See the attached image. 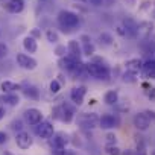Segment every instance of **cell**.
I'll use <instances>...</instances> for the list:
<instances>
[{"label":"cell","instance_id":"1","mask_svg":"<svg viewBox=\"0 0 155 155\" xmlns=\"http://www.w3.org/2000/svg\"><path fill=\"white\" fill-rule=\"evenodd\" d=\"M56 20H58V23H59V26L62 28L64 32H71L81 25L79 15L73 11H67V9L59 11L58 15H56Z\"/></svg>","mask_w":155,"mask_h":155},{"label":"cell","instance_id":"2","mask_svg":"<svg viewBox=\"0 0 155 155\" xmlns=\"http://www.w3.org/2000/svg\"><path fill=\"white\" fill-rule=\"evenodd\" d=\"M85 71L87 74H90L91 78H96V79H104L107 81L111 71H110V67L105 65V64H99V62H88L85 64Z\"/></svg>","mask_w":155,"mask_h":155},{"label":"cell","instance_id":"3","mask_svg":"<svg viewBox=\"0 0 155 155\" xmlns=\"http://www.w3.org/2000/svg\"><path fill=\"white\" fill-rule=\"evenodd\" d=\"M73 114H74V111H73V108H71L68 104H62V105L56 107V108L52 111V117L59 119V120H62V122H65V123H70V122L73 120Z\"/></svg>","mask_w":155,"mask_h":155},{"label":"cell","instance_id":"4","mask_svg":"<svg viewBox=\"0 0 155 155\" xmlns=\"http://www.w3.org/2000/svg\"><path fill=\"white\" fill-rule=\"evenodd\" d=\"M78 122L84 129H93L99 126V116L96 113H82L78 117Z\"/></svg>","mask_w":155,"mask_h":155},{"label":"cell","instance_id":"5","mask_svg":"<svg viewBox=\"0 0 155 155\" xmlns=\"http://www.w3.org/2000/svg\"><path fill=\"white\" fill-rule=\"evenodd\" d=\"M15 62H17V65H18L20 68H23V70H35L37 65H38L37 59L32 58V56L28 55V53H17V55H15Z\"/></svg>","mask_w":155,"mask_h":155},{"label":"cell","instance_id":"6","mask_svg":"<svg viewBox=\"0 0 155 155\" xmlns=\"http://www.w3.org/2000/svg\"><path fill=\"white\" fill-rule=\"evenodd\" d=\"M35 134H37L40 138L49 140V138L53 137V125H52L49 120H43V122H40L38 125H35Z\"/></svg>","mask_w":155,"mask_h":155},{"label":"cell","instance_id":"7","mask_svg":"<svg viewBox=\"0 0 155 155\" xmlns=\"http://www.w3.org/2000/svg\"><path fill=\"white\" fill-rule=\"evenodd\" d=\"M23 119L28 125L31 126H35L38 125L40 122H43V113L38 110V108H28L25 113H23Z\"/></svg>","mask_w":155,"mask_h":155},{"label":"cell","instance_id":"8","mask_svg":"<svg viewBox=\"0 0 155 155\" xmlns=\"http://www.w3.org/2000/svg\"><path fill=\"white\" fill-rule=\"evenodd\" d=\"M32 143H34V138H32V135H31L29 132L20 131V132L15 134V144H17L21 150L29 149V147L32 146Z\"/></svg>","mask_w":155,"mask_h":155},{"label":"cell","instance_id":"9","mask_svg":"<svg viewBox=\"0 0 155 155\" xmlns=\"http://www.w3.org/2000/svg\"><path fill=\"white\" fill-rule=\"evenodd\" d=\"M3 9L9 14H21L25 9V0H6Z\"/></svg>","mask_w":155,"mask_h":155},{"label":"cell","instance_id":"10","mask_svg":"<svg viewBox=\"0 0 155 155\" xmlns=\"http://www.w3.org/2000/svg\"><path fill=\"white\" fill-rule=\"evenodd\" d=\"M119 125V117L113 116V114H102V117H99V128L102 129H113Z\"/></svg>","mask_w":155,"mask_h":155},{"label":"cell","instance_id":"11","mask_svg":"<svg viewBox=\"0 0 155 155\" xmlns=\"http://www.w3.org/2000/svg\"><path fill=\"white\" fill-rule=\"evenodd\" d=\"M132 123H134L135 129H138V131H147V129L150 128V125H152V122L146 117L144 113H138V114H135L134 119H132Z\"/></svg>","mask_w":155,"mask_h":155},{"label":"cell","instance_id":"12","mask_svg":"<svg viewBox=\"0 0 155 155\" xmlns=\"http://www.w3.org/2000/svg\"><path fill=\"white\" fill-rule=\"evenodd\" d=\"M85 93H87V88L79 85V87H73L71 91H70V101L74 104V105H82L84 102V97H85Z\"/></svg>","mask_w":155,"mask_h":155},{"label":"cell","instance_id":"13","mask_svg":"<svg viewBox=\"0 0 155 155\" xmlns=\"http://www.w3.org/2000/svg\"><path fill=\"white\" fill-rule=\"evenodd\" d=\"M67 52H68V56L81 61V55H82V49L79 46V41L78 40H70L68 44H67Z\"/></svg>","mask_w":155,"mask_h":155},{"label":"cell","instance_id":"14","mask_svg":"<svg viewBox=\"0 0 155 155\" xmlns=\"http://www.w3.org/2000/svg\"><path fill=\"white\" fill-rule=\"evenodd\" d=\"M79 41L82 43V47H81V49H82V53L87 55V56H93L94 52H96V47H94V44L91 43L90 37H88V35H81Z\"/></svg>","mask_w":155,"mask_h":155},{"label":"cell","instance_id":"15","mask_svg":"<svg viewBox=\"0 0 155 155\" xmlns=\"http://www.w3.org/2000/svg\"><path fill=\"white\" fill-rule=\"evenodd\" d=\"M0 104H5L9 107H17L20 104V97L17 93H2L0 96Z\"/></svg>","mask_w":155,"mask_h":155},{"label":"cell","instance_id":"16","mask_svg":"<svg viewBox=\"0 0 155 155\" xmlns=\"http://www.w3.org/2000/svg\"><path fill=\"white\" fill-rule=\"evenodd\" d=\"M125 67H126V71L129 73H138L141 71V67H143V61L140 58H132V59H128L125 62Z\"/></svg>","mask_w":155,"mask_h":155},{"label":"cell","instance_id":"17","mask_svg":"<svg viewBox=\"0 0 155 155\" xmlns=\"http://www.w3.org/2000/svg\"><path fill=\"white\" fill-rule=\"evenodd\" d=\"M21 93L25 97L28 99H32V101H38L40 99V90L34 85H21Z\"/></svg>","mask_w":155,"mask_h":155},{"label":"cell","instance_id":"18","mask_svg":"<svg viewBox=\"0 0 155 155\" xmlns=\"http://www.w3.org/2000/svg\"><path fill=\"white\" fill-rule=\"evenodd\" d=\"M18 90H21V84H17V82H12V81L0 82V91L2 93H17Z\"/></svg>","mask_w":155,"mask_h":155},{"label":"cell","instance_id":"19","mask_svg":"<svg viewBox=\"0 0 155 155\" xmlns=\"http://www.w3.org/2000/svg\"><path fill=\"white\" fill-rule=\"evenodd\" d=\"M137 26H138V25L135 23V20L126 17V18L123 20V28H125L126 37H135V35H137Z\"/></svg>","mask_w":155,"mask_h":155},{"label":"cell","instance_id":"20","mask_svg":"<svg viewBox=\"0 0 155 155\" xmlns=\"http://www.w3.org/2000/svg\"><path fill=\"white\" fill-rule=\"evenodd\" d=\"M152 29H153V26H152V23H149V21L138 23V26H137V35H140V37H143V38H147V37L152 34Z\"/></svg>","mask_w":155,"mask_h":155},{"label":"cell","instance_id":"21","mask_svg":"<svg viewBox=\"0 0 155 155\" xmlns=\"http://www.w3.org/2000/svg\"><path fill=\"white\" fill-rule=\"evenodd\" d=\"M23 49H25L28 53H35L37 49H38L37 40H35L34 37H31V35L25 37V40H23Z\"/></svg>","mask_w":155,"mask_h":155},{"label":"cell","instance_id":"22","mask_svg":"<svg viewBox=\"0 0 155 155\" xmlns=\"http://www.w3.org/2000/svg\"><path fill=\"white\" fill-rule=\"evenodd\" d=\"M65 144H67V138L64 137L62 132L53 134V138H52V147L53 149H64Z\"/></svg>","mask_w":155,"mask_h":155},{"label":"cell","instance_id":"23","mask_svg":"<svg viewBox=\"0 0 155 155\" xmlns=\"http://www.w3.org/2000/svg\"><path fill=\"white\" fill-rule=\"evenodd\" d=\"M104 102H105L107 105H116V104L119 102V93H117V90H110V91H107L105 96H104Z\"/></svg>","mask_w":155,"mask_h":155},{"label":"cell","instance_id":"24","mask_svg":"<svg viewBox=\"0 0 155 155\" xmlns=\"http://www.w3.org/2000/svg\"><path fill=\"white\" fill-rule=\"evenodd\" d=\"M141 71L144 76H150L152 73H155V59H147L143 62V67H141Z\"/></svg>","mask_w":155,"mask_h":155},{"label":"cell","instance_id":"25","mask_svg":"<svg viewBox=\"0 0 155 155\" xmlns=\"http://www.w3.org/2000/svg\"><path fill=\"white\" fill-rule=\"evenodd\" d=\"M99 41H101V44H104V46H111L114 40H113V35H111V34L102 32V34L99 35Z\"/></svg>","mask_w":155,"mask_h":155},{"label":"cell","instance_id":"26","mask_svg":"<svg viewBox=\"0 0 155 155\" xmlns=\"http://www.w3.org/2000/svg\"><path fill=\"white\" fill-rule=\"evenodd\" d=\"M46 38H47V41L52 43V44H56V43L59 41V35H58L53 29H49V31L46 32Z\"/></svg>","mask_w":155,"mask_h":155},{"label":"cell","instance_id":"27","mask_svg":"<svg viewBox=\"0 0 155 155\" xmlns=\"http://www.w3.org/2000/svg\"><path fill=\"white\" fill-rule=\"evenodd\" d=\"M105 152H107V155H120V149L116 144H107Z\"/></svg>","mask_w":155,"mask_h":155},{"label":"cell","instance_id":"28","mask_svg":"<svg viewBox=\"0 0 155 155\" xmlns=\"http://www.w3.org/2000/svg\"><path fill=\"white\" fill-rule=\"evenodd\" d=\"M49 90H50V93L56 94V93L61 90V82H59L58 79H53V81L50 82V85H49Z\"/></svg>","mask_w":155,"mask_h":155},{"label":"cell","instance_id":"29","mask_svg":"<svg viewBox=\"0 0 155 155\" xmlns=\"http://www.w3.org/2000/svg\"><path fill=\"white\" fill-rule=\"evenodd\" d=\"M11 129H12V131H15V134H17V132H20V131H23V122H21L20 119L14 120V122L11 123Z\"/></svg>","mask_w":155,"mask_h":155},{"label":"cell","instance_id":"30","mask_svg":"<svg viewBox=\"0 0 155 155\" xmlns=\"http://www.w3.org/2000/svg\"><path fill=\"white\" fill-rule=\"evenodd\" d=\"M8 46L5 44V43H2V41H0V59H2V58H5L6 55H8Z\"/></svg>","mask_w":155,"mask_h":155},{"label":"cell","instance_id":"31","mask_svg":"<svg viewBox=\"0 0 155 155\" xmlns=\"http://www.w3.org/2000/svg\"><path fill=\"white\" fill-rule=\"evenodd\" d=\"M123 81H125V82H134V81H135V74L126 71V73L123 74Z\"/></svg>","mask_w":155,"mask_h":155},{"label":"cell","instance_id":"32","mask_svg":"<svg viewBox=\"0 0 155 155\" xmlns=\"http://www.w3.org/2000/svg\"><path fill=\"white\" fill-rule=\"evenodd\" d=\"M29 35H31V37H34L35 40H38V38L41 37V31H40L38 28H34V29L31 31V34H29Z\"/></svg>","mask_w":155,"mask_h":155},{"label":"cell","instance_id":"33","mask_svg":"<svg viewBox=\"0 0 155 155\" xmlns=\"http://www.w3.org/2000/svg\"><path fill=\"white\" fill-rule=\"evenodd\" d=\"M55 53H56L58 56H65V47H64V46H58V47L55 49Z\"/></svg>","mask_w":155,"mask_h":155},{"label":"cell","instance_id":"34","mask_svg":"<svg viewBox=\"0 0 155 155\" xmlns=\"http://www.w3.org/2000/svg\"><path fill=\"white\" fill-rule=\"evenodd\" d=\"M144 114H146V117L150 120V122H155V111H150V110H146V111H143Z\"/></svg>","mask_w":155,"mask_h":155},{"label":"cell","instance_id":"35","mask_svg":"<svg viewBox=\"0 0 155 155\" xmlns=\"http://www.w3.org/2000/svg\"><path fill=\"white\" fill-rule=\"evenodd\" d=\"M8 141V134L5 131H0V144H5Z\"/></svg>","mask_w":155,"mask_h":155},{"label":"cell","instance_id":"36","mask_svg":"<svg viewBox=\"0 0 155 155\" xmlns=\"http://www.w3.org/2000/svg\"><path fill=\"white\" fill-rule=\"evenodd\" d=\"M87 2H88V3L91 5V6H96V8H97V6H102V5H104V0H87Z\"/></svg>","mask_w":155,"mask_h":155},{"label":"cell","instance_id":"37","mask_svg":"<svg viewBox=\"0 0 155 155\" xmlns=\"http://www.w3.org/2000/svg\"><path fill=\"white\" fill-rule=\"evenodd\" d=\"M107 141H108V144H116V135L114 134H108L107 135Z\"/></svg>","mask_w":155,"mask_h":155},{"label":"cell","instance_id":"38","mask_svg":"<svg viewBox=\"0 0 155 155\" xmlns=\"http://www.w3.org/2000/svg\"><path fill=\"white\" fill-rule=\"evenodd\" d=\"M5 114H6V110H5L2 105H0V120H2V119L5 117Z\"/></svg>","mask_w":155,"mask_h":155},{"label":"cell","instance_id":"39","mask_svg":"<svg viewBox=\"0 0 155 155\" xmlns=\"http://www.w3.org/2000/svg\"><path fill=\"white\" fill-rule=\"evenodd\" d=\"M135 155H146V152H144V150H143V149H138V150H137V153H135Z\"/></svg>","mask_w":155,"mask_h":155},{"label":"cell","instance_id":"40","mask_svg":"<svg viewBox=\"0 0 155 155\" xmlns=\"http://www.w3.org/2000/svg\"><path fill=\"white\" fill-rule=\"evenodd\" d=\"M153 17H155V9H153Z\"/></svg>","mask_w":155,"mask_h":155}]
</instances>
